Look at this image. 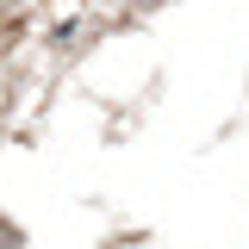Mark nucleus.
I'll return each instance as SVG.
<instances>
[{
  "instance_id": "nucleus-1",
  "label": "nucleus",
  "mask_w": 249,
  "mask_h": 249,
  "mask_svg": "<svg viewBox=\"0 0 249 249\" xmlns=\"http://www.w3.org/2000/svg\"><path fill=\"white\" fill-rule=\"evenodd\" d=\"M0 249H19V224L13 218H0Z\"/></svg>"
}]
</instances>
